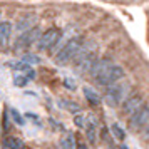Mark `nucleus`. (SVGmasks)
Masks as SVG:
<instances>
[{"mask_svg":"<svg viewBox=\"0 0 149 149\" xmlns=\"http://www.w3.org/2000/svg\"><path fill=\"white\" fill-rule=\"evenodd\" d=\"M124 77V70H122L121 65H116V64H111L107 69H104L101 74L95 77V82L99 86H104V87H111Z\"/></svg>","mask_w":149,"mask_h":149,"instance_id":"obj_1","label":"nucleus"},{"mask_svg":"<svg viewBox=\"0 0 149 149\" xmlns=\"http://www.w3.org/2000/svg\"><path fill=\"white\" fill-rule=\"evenodd\" d=\"M81 47H82V39L81 37L70 39V40L59 50V54H57V57H55V62H57V64H67L69 61H72L75 55L81 52Z\"/></svg>","mask_w":149,"mask_h":149,"instance_id":"obj_2","label":"nucleus"},{"mask_svg":"<svg viewBox=\"0 0 149 149\" xmlns=\"http://www.w3.org/2000/svg\"><path fill=\"white\" fill-rule=\"evenodd\" d=\"M124 92H126V87L121 86V84H114V86H111V87H106L104 99L107 102V106L117 107L122 102V99H124Z\"/></svg>","mask_w":149,"mask_h":149,"instance_id":"obj_3","label":"nucleus"},{"mask_svg":"<svg viewBox=\"0 0 149 149\" xmlns=\"http://www.w3.org/2000/svg\"><path fill=\"white\" fill-rule=\"evenodd\" d=\"M59 39H61V30L59 29H49V30H45L39 37V40H37L39 49L40 50H49V49H52L59 42Z\"/></svg>","mask_w":149,"mask_h":149,"instance_id":"obj_4","label":"nucleus"},{"mask_svg":"<svg viewBox=\"0 0 149 149\" xmlns=\"http://www.w3.org/2000/svg\"><path fill=\"white\" fill-rule=\"evenodd\" d=\"M39 37H40V30H39V27H34L30 29V30H27V32H24V34L17 39V42H15L14 49L15 50H20V49H27L30 47L34 42L39 40Z\"/></svg>","mask_w":149,"mask_h":149,"instance_id":"obj_5","label":"nucleus"},{"mask_svg":"<svg viewBox=\"0 0 149 149\" xmlns=\"http://www.w3.org/2000/svg\"><path fill=\"white\" fill-rule=\"evenodd\" d=\"M148 122H149V106H148V104H144V106L136 112V114L131 116L129 127L132 129V131H139V129H142Z\"/></svg>","mask_w":149,"mask_h":149,"instance_id":"obj_6","label":"nucleus"},{"mask_svg":"<svg viewBox=\"0 0 149 149\" xmlns=\"http://www.w3.org/2000/svg\"><path fill=\"white\" fill-rule=\"evenodd\" d=\"M142 106H144V99H142L141 95L139 94L131 95V97H127V99L124 101V104H122V112L131 117V116L136 114Z\"/></svg>","mask_w":149,"mask_h":149,"instance_id":"obj_7","label":"nucleus"},{"mask_svg":"<svg viewBox=\"0 0 149 149\" xmlns=\"http://www.w3.org/2000/svg\"><path fill=\"white\" fill-rule=\"evenodd\" d=\"M77 57V70L84 74V72H91V69L94 67L95 61H97V57H95L94 52H86V54L82 55H75Z\"/></svg>","mask_w":149,"mask_h":149,"instance_id":"obj_8","label":"nucleus"},{"mask_svg":"<svg viewBox=\"0 0 149 149\" xmlns=\"http://www.w3.org/2000/svg\"><path fill=\"white\" fill-rule=\"evenodd\" d=\"M12 34V24L10 22H0V49L7 47Z\"/></svg>","mask_w":149,"mask_h":149,"instance_id":"obj_9","label":"nucleus"},{"mask_svg":"<svg viewBox=\"0 0 149 149\" xmlns=\"http://www.w3.org/2000/svg\"><path fill=\"white\" fill-rule=\"evenodd\" d=\"M86 134H87V139L91 144H95V134H97V131H95V121H94V117L91 116L89 117V121H86Z\"/></svg>","mask_w":149,"mask_h":149,"instance_id":"obj_10","label":"nucleus"},{"mask_svg":"<svg viewBox=\"0 0 149 149\" xmlns=\"http://www.w3.org/2000/svg\"><path fill=\"white\" fill-rule=\"evenodd\" d=\"M35 17L34 15H25V17H22V19H19L17 20V30H22V34L24 32H27V30H30L32 29V24H34Z\"/></svg>","mask_w":149,"mask_h":149,"instance_id":"obj_11","label":"nucleus"},{"mask_svg":"<svg viewBox=\"0 0 149 149\" xmlns=\"http://www.w3.org/2000/svg\"><path fill=\"white\" fill-rule=\"evenodd\" d=\"M84 95H86V99L89 101V104H92V106H97L99 102H101V95L95 92L92 87H89V86H84Z\"/></svg>","mask_w":149,"mask_h":149,"instance_id":"obj_12","label":"nucleus"},{"mask_svg":"<svg viewBox=\"0 0 149 149\" xmlns=\"http://www.w3.org/2000/svg\"><path fill=\"white\" fill-rule=\"evenodd\" d=\"M3 149H24V142L17 137H8L3 141Z\"/></svg>","mask_w":149,"mask_h":149,"instance_id":"obj_13","label":"nucleus"},{"mask_svg":"<svg viewBox=\"0 0 149 149\" xmlns=\"http://www.w3.org/2000/svg\"><path fill=\"white\" fill-rule=\"evenodd\" d=\"M61 148L62 149H74L75 148V137L74 134H70V132H67V134L62 137L61 141Z\"/></svg>","mask_w":149,"mask_h":149,"instance_id":"obj_14","label":"nucleus"},{"mask_svg":"<svg viewBox=\"0 0 149 149\" xmlns=\"http://www.w3.org/2000/svg\"><path fill=\"white\" fill-rule=\"evenodd\" d=\"M25 65H29V67H32V65H37V64H40V57H37L35 54H25L24 57H22V61Z\"/></svg>","mask_w":149,"mask_h":149,"instance_id":"obj_15","label":"nucleus"},{"mask_svg":"<svg viewBox=\"0 0 149 149\" xmlns=\"http://www.w3.org/2000/svg\"><path fill=\"white\" fill-rule=\"evenodd\" d=\"M111 132L114 134V137L117 141H124V139H126V131H124L119 124H112V126H111Z\"/></svg>","mask_w":149,"mask_h":149,"instance_id":"obj_16","label":"nucleus"},{"mask_svg":"<svg viewBox=\"0 0 149 149\" xmlns=\"http://www.w3.org/2000/svg\"><path fill=\"white\" fill-rule=\"evenodd\" d=\"M10 116L14 117V122H15V124H19V126H24V124H25V121H24L22 114H20V112H17L15 109H10Z\"/></svg>","mask_w":149,"mask_h":149,"instance_id":"obj_17","label":"nucleus"},{"mask_svg":"<svg viewBox=\"0 0 149 149\" xmlns=\"http://www.w3.org/2000/svg\"><path fill=\"white\" fill-rule=\"evenodd\" d=\"M74 124L77 126V127L84 129V127H86V119H84L82 116H75V119H74Z\"/></svg>","mask_w":149,"mask_h":149,"instance_id":"obj_18","label":"nucleus"},{"mask_svg":"<svg viewBox=\"0 0 149 149\" xmlns=\"http://www.w3.org/2000/svg\"><path fill=\"white\" fill-rule=\"evenodd\" d=\"M64 104H65V106H69V111H70V112H77V111H79V106H77V104H75V102H64Z\"/></svg>","mask_w":149,"mask_h":149,"instance_id":"obj_19","label":"nucleus"},{"mask_svg":"<svg viewBox=\"0 0 149 149\" xmlns=\"http://www.w3.org/2000/svg\"><path fill=\"white\" fill-rule=\"evenodd\" d=\"M142 136H144V139H146V141H149V122L142 127Z\"/></svg>","mask_w":149,"mask_h":149,"instance_id":"obj_20","label":"nucleus"},{"mask_svg":"<svg viewBox=\"0 0 149 149\" xmlns=\"http://www.w3.org/2000/svg\"><path fill=\"white\" fill-rule=\"evenodd\" d=\"M75 149H89L86 144H79V146H75Z\"/></svg>","mask_w":149,"mask_h":149,"instance_id":"obj_21","label":"nucleus"},{"mask_svg":"<svg viewBox=\"0 0 149 149\" xmlns=\"http://www.w3.org/2000/svg\"><path fill=\"white\" fill-rule=\"evenodd\" d=\"M121 149H127V146H126V144H122V146H121Z\"/></svg>","mask_w":149,"mask_h":149,"instance_id":"obj_22","label":"nucleus"}]
</instances>
